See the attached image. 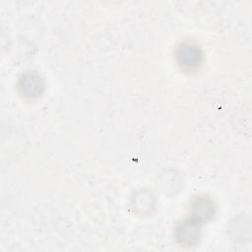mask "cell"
I'll list each match as a JSON object with an SVG mask.
<instances>
[{
  "label": "cell",
  "mask_w": 252,
  "mask_h": 252,
  "mask_svg": "<svg viewBox=\"0 0 252 252\" xmlns=\"http://www.w3.org/2000/svg\"><path fill=\"white\" fill-rule=\"evenodd\" d=\"M200 237V221L193 218L184 220L176 227V238L183 245H194Z\"/></svg>",
  "instance_id": "obj_1"
},
{
  "label": "cell",
  "mask_w": 252,
  "mask_h": 252,
  "mask_svg": "<svg viewBox=\"0 0 252 252\" xmlns=\"http://www.w3.org/2000/svg\"><path fill=\"white\" fill-rule=\"evenodd\" d=\"M178 62L187 69L197 67L201 61V52L199 48L192 44H182L177 52Z\"/></svg>",
  "instance_id": "obj_2"
},
{
  "label": "cell",
  "mask_w": 252,
  "mask_h": 252,
  "mask_svg": "<svg viewBox=\"0 0 252 252\" xmlns=\"http://www.w3.org/2000/svg\"><path fill=\"white\" fill-rule=\"evenodd\" d=\"M214 214L213 202L205 197L196 198L192 203L193 219L198 221H204L212 218Z\"/></svg>",
  "instance_id": "obj_3"
},
{
  "label": "cell",
  "mask_w": 252,
  "mask_h": 252,
  "mask_svg": "<svg viewBox=\"0 0 252 252\" xmlns=\"http://www.w3.org/2000/svg\"><path fill=\"white\" fill-rule=\"evenodd\" d=\"M39 77L38 76H34L32 74H29L27 76H24V78L22 79V86L24 89V93L26 94L25 95H31V88L32 91V95L35 94V93L39 92L40 88H36V87H41L40 85V80H38Z\"/></svg>",
  "instance_id": "obj_4"
}]
</instances>
